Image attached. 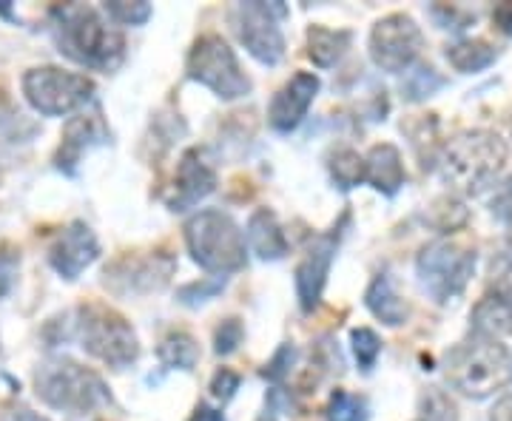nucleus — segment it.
<instances>
[{
  "label": "nucleus",
  "mask_w": 512,
  "mask_h": 421,
  "mask_svg": "<svg viewBox=\"0 0 512 421\" xmlns=\"http://www.w3.org/2000/svg\"><path fill=\"white\" fill-rule=\"evenodd\" d=\"M52 35L63 55L94 72H114L126 57V37L111 26V20L83 3L52 9Z\"/></svg>",
  "instance_id": "obj_1"
},
{
  "label": "nucleus",
  "mask_w": 512,
  "mask_h": 421,
  "mask_svg": "<svg viewBox=\"0 0 512 421\" xmlns=\"http://www.w3.org/2000/svg\"><path fill=\"white\" fill-rule=\"evenodd\" d=\"M507 163V143L495 131H464L441 154V174L458 194H481Z\"/></svg>",
  "instance_id": "obj_2"
},
{
  "label": "nucleus",
  "mask_w": 512,
  "mask_h": 421,
  "mask_svg": "<svg viewBox=\"0 0 512 421\" xmlns=\"http://www.w3.org/2000/svg\"><path fill=\"white\" fill-rule=\"evenodd\" d=\"M447 379L458 393L470 399H490L512 382L510 350L498 339L470 333L447 356Z\"/></svg>",
  "instance_id": "obj_3"
},
{
  "label": "nucleus",
  "mask_w": 512,
  "mask_h": 421,
  "mask_svg": "<svg viewBox=\"0 0 512 421\" xmlns=\"http://www.w3.org/2000/svg\"><path fill=\"white\" fill-rule=\"evenodd\" d=\"M35 393L49 407L69 416H89L94 410L111 404L109 385L94 370L77 365L66 356L46 359L37 367Z\"/></svg>",
  "instance_id": "obj_4"
},
{
  "label": "nucleus",
  "mask_w": 512,
  "mask_h": 421,
  "mask_svg": "<svg viewBox=\"0 0 512 421\" xmlns=\"http://www.w3.org/2000/svg\"><path fill=\"white\" fill-rule=\"evenodd\" d=\"M185 245L191 259L214 276L237 274L248 262L245 234L217 208H205L185 222Z\"/></svg>",
  "instance_id": "obj_5"
},
{
  "label": "nucleus",
  "mask_w": 512,
  "mask_h": 421,
  "mask_svg": "<svg viewBox=\"0 0 512 421\" xmlns=\"http://www.w3.org/2000/svg\"><path fill=\"white\" fill-rule=\"evenodd\" d=\"M74 330H77L80 348L114 370H126L140 359L137 333L128 325L126 316L111 311L109 305L92 302V305L77 308Z\"/></svg>",
  "instance_id": "obj_6"
},
{
  "label": "nucleus",
  "mask_w": 512,
  "mask_h": 421,
  "mask_svg": "<svg viewBox=\"0 0 512 421\" xmlns=\"http://www.w3.org/2000/svg\"><path fill=\"white\" fill-rule=\"evenodd\" d=\"M416 271H419L421 288L439 305H447L450 299L464 293L467 282L476 274V251L450 239H439L421 248Z\"/></svg>",
  "instance_id": "obj_7"
},
{
  "label": "nucleus",
  "mask_w": 512,
  "mask_h": 421,
  "mask_svg": "<svg viewBox=\"0 0 512 421\" xmlns=\"http://www.w3.org/2000/svg\"><path fill=\"white\" fill-rule=\"evenodd\" d=\"M188 77L222 100H239L251 92V77L242 72L234 49L220 35H202L188 52Z\"/></svg>",
  "instance_id": "obj_8"
},
{
  "label": "nucleus",
  "mask_w": 512,
  "mask_h": 421,
  "mask_svg": "<svg viewBox=\"0 0 512 421\" xmlns=\"http://www.w3.org/2000/svg\"><path fill=\"white\" fill-rule=\"evenodd\" d=\"M23 97L43 117H66L83 109L94 94V83L86 74L66 72L57 66H35L20 80Z\"/></svg>",
  "instance_id": "obj_9"
},
{
  "label": "nucleus",
  "mask_w": 512,
  "mask_h": 421,
  "mask_svg": "<svg viewBox=\"0 0 512 421\" xmlns=\"http://www.w3.org/2000/svg\"><path fill=\"white\" fill-rule=\"evenodd\" d=\"M285 15L282 3H237L231 6L228 20L237 32L239 43L265 66H276L285 57V37L279 29V18Z\"/></svg>",
  "instance_id": "obj_10"
},
{
  "label": "nucleus",
  "mask_w": 512,
  "mask_h": 421,
  "mask_svg": "<svg viewBox=\"0 0 512 421\" xmlns=\"http://www.w3.org/2000/svg\"><path fill=\"white\" fill-rule=\"evenodd\" d=\"M424 35L410 15H387L370 32V57L382 72H410L419 60Z\"/></svg>",
  "instance_id": "obj_11"
},
{
  "label": "nucleus",
  "mask_w": 512,
  "mask_h": 421,
  "mask_svg": "<svg viewBox=\"0 0 512 421\" xmlns=\"http://www.w3.org/2000/svg\"><path fill=\"white\" fill-rule=\"evenodd\" d=\"M348 220L350 214L345 211L330 231H325V234H319V237L313 239L308 254L302 257L299 268H296V296H299V305H302L305 313L316 311L319 302H322V293H325V285H328L330 276V265L336 259L339 242L345 237Z\"/></svg>",
  "instance_id": "obj_12"
},
{
  "label": "nucleus",
  "mask_w": 512,
  "mask_h": 421,
  "mask_svg": "<svg viewBox=\"0 0 512 421\" xmlns=\"http://www.w3.org/2000/svg\"><path fill=\"white\" fill-rule=\"evenodd\" d=\"M171 274H174V259L165 254H148V257L128 254L106 268L103 285L120 296H137V293L160 291Z\"/></svg>",
  "instance_id": "obj_13"
},
{
  "label": "nucleus",
  "mask_w": 512,
  "mask_h": 421,
  "mask_svg": "<svg viewBox=\"0 0 512 421\" xmlns=\"http://www.w3.org/2000/svg\"><path fill=\"white\" fill-rule=\"evenodd\" d=\"M473 333L487 339L512 336V262L501 259L493 268V279L487 293L478 299V305L470 313Z\"/></svg>",
  "instance_id": "obj_14"
},
{
  "label": "nucleus",
  "mask_w": 512,
  "mask_h": 421,
  "mask_svg": "<svg viewBox=\"0 0 512 421\" xmlns=\"http://www.w3.org/2000/svg\"><path fill=\"white\" fill-rule=\"evenodd\" d=\"M97 257H100V242L92 228L80 220L66 225L49 245V265L66 282H74L86 268H92Z\"/></svg>",
  "instance_id": "obj_15"
},
{
  "label": "nucleus",
  "mask_w": 512,
  "mask_h": 421,
  "mask_svg": "<svg viewBox=\"0 0 512 421\" xmlns=\"http://www.w3.org/2000/svg\"><path fill=\"white\" fill-rule=\"evenodd\" d=\"M214 188H217L214 168L205 160L200 148H191V151H185L183 160L177 165V177H174L171 191L165 194V205L171 211H188L197 202L205 200L208 194H214Z\"/></svg>",
  "instance_id": "obj_16"
},
{
  "label": "nucleus",
  "mask_w": 512,
  "mask_h": 421,
  "mask_svg": "<svg viewBox=\"0 0 512 421\" xmlns=\"http://www.w3.org/2000/svg\"><path fill=\"white\" fill-rule=\"evenodd\" d=\"M319 77L311 72H296L274 94V100H271V109H268V123H271V129L279 131V134H291L305 117H308V109H311V103L316 100V94H319Z\"/></svg>",
  "instance_id": "obj_17"
},
{
  "label": "nucleus",
  "mask_w": 512,
  "mask_h": 421,
  "mask_svg": "<svg viewBox=\"0 0 512 421\" xmlns=\"http://www.w3.org/2000/svg\"><path fill=\"white\" fill-rule=\"evenodd\" d=\"M109 143V129L103 126L100 114H77L66 123V131H63V143H60V151H57L55 163L60 171L66 174H74V165L83 160L86 151H92L94 146H103Z\"/></svg>",
  "instance_id": "obj_18"
},
{
  "label": "nucleus",
  "mask_w": 512,
  "mask_h": 421,
  "mask_svg": "<svg viewBox=\"0 0 512 421\" xmlns=\"http://www.w3.org/2000/svg\"><path fill=\"white\" fill-rule=\"evenodd\" d=\"M245 239H248V248L265 262L288 257V237H285V231H282V225H279L271 208H256L248 220Z\"/></svg>",
  "instance_id": "obj_19"
},
{
  "label": "nucleus",
  "mask_w": 512,
  "mask_h": 421,
  "mask_svg": "<svg viewBox=\"0 0 512 421\" xmlns=\"http://www.w3.org/2000/svg\"><path fill=\"white\" fill-rule=\"evenodd\" d=\"M365 183L373 185L384 197L399 194V188L404 185V163L399 148L390 146V143H379L367 151Z\"/></svg>",
  "instance_id": "obj_20"
},
{
  "label": "nucleus",
  "mask_w": 512,
  "mask_h": 421,
  "mask_svg": "<svg viewBox=\"0 0 512 421\" xmlns=\"http://www.w3.org/2000/svg\"><path fill=\"white\" fill-rule=\"evenodd\" d=\"M365 305L376 319H382L384 325H390V328H399L410 316V305L404 302L402 293L396 291V285H393L387 271L370 282V288L365 293Z\"/></svg>",
  "instance_id": "obj_21"
},
{
  "label": "nucleus",
  "mask_w": 512,
  "mask_h": 421,
  "mask_svg": "<svg viewBox=\"0 0 512 421\" xmlns=\"http://www.w3.org/2000/svg\"><path fill=\"white\" fill-rule=\"evenodd\" d=\"M350 40H353V35H350L348 29L311 26V32H308V57L313 60V66L330 69L348 52Z\"/></svg>",
  "instance_id": "obj_22"
},
{
  "label": "nucleus",
  "mask_w": 512,
  "mask_h": 421,
  "mask_svg": "<svg viewBox=\"0 0 512 421\" xmlns=\"http://www.w3.org/2000/svg\"><path fill=\"white\" fill-rule=\"evenodd\" d=\"M157 359L165 370H194V365L200 362V345L191 333L171 330L157 348Z\"/></svg>",
  "instance_id": "obj_23"
},
{
  "label": "nucleus",
  "mask_w": 512,
  "mask_h": 421,
  "mask_svg": "<svg viewBox=\"0 0 512 421\" xmlns=\"http://www.w3.org/2000/svg\"><path fill=\"white\" fill-rule=\"evenodd\" d=\"M495 57H498V52L487 40H458V43H453L447 49L450 66L461 74L484 72L487 66H493Z\"/></svg>",
  "instance_id": "obj_24"
},
{
  "label": "nucleus",
  "mask_w": 512,
  "mask_h": 421,
  "mask_svg": "<svg viewBox=\"0 0 512 421\" xmlns=\"http://www.w3.org/2000/svg\"><path fill=\"white\" fill-rule=\"evenodd\" d=\"M330 174L342 191H348L353 185L365 183V157H359L353 148H339L330 157Z\"/></svg>",
  "instance_id": "obj_25"
},
{
  "label": "nucleus",
  "mask_w": 512,
  "mask_h": 421,
  "mask_svg": "<svg viewBox=\"0 0 512 421\" xmlns=\"http://www.w3.org/2000/svg\"><path fill=\"white\" fill-rule=\"evenodd\" d=\"M447 80L441 77L433 66H416V69H410V72H404V83H402V92L407 100H413V103H419V100H427V97H433V94L439 92L441 86H444Z\"/></svg>",
  "instance_id": "obj_26"
},
{
  "label": "nucleus",
  "mask_w": 512,
  "mask_h": 421,
  "mask_svg": "<svg viewBox=\"0 0 512 421\" xmlns=\"http://www.w3.org/2000/svg\"><path fill=\"white\" fill-rule=\"evenodd\" d=\"M325 419L328 421H367L370 410H367L365 396H356L348 390H333L328 407H325Z\"/></svg>",
  "instance_id": "obj_27"
},
{
  "label": "nucleus",
  "mask_w": 512,
  "mask_h": 421,
  "mask_svg": "<svg viewBox=\"0 0 512 421\" xmlns=\"http://www.w3.org/2000/svg\"><path fill=\"white\" fill-rule=\"evenodd\" d=\"M350 345H353V356L362 370H373L379 353H382V339L376 336V330L370 328H356L350 333Z\"/></svg>",
  "instance_id": "obj_28"
},
{
  "label": "nucleus",
  "mask_w": 512,
  "mask_h": 421,
  "mask_svg": "<svg viewBox=\"0 0 512 421\" xmlns=\"http://www.w3.org/2000/svg\"><path fill=\"white\" fill-rule=\"evenodd\" d=\"M103 12L109 15L111 23H120V26H143L151 18V6L148 3H126V0H111L103 6Z\"/></svg>",
  "instance_id": "obj_29"
},
{
  "label": "nucleus",
  "mask_w": 512,
  "mask_h": 421,
  "mask_svg": "<svg viewBox=\"0 0 512 421\" xmlns=\"http://www.w3.org/2000/svg\"><path fill=\"white\" fill-rule=\"evenodd\" d=\"M222 288H225V276H205L200 282L183 285V288L177 291V299H180L183 305H188V308H197L202 302L214 299Z\"/></svg>",
  "instance_id": "obj_30"
},
{
  "label": "nucleus",
  "mask_w": 512,
  "mask_h": 421,
  "mask_svg": "<svg viewBox=\"0 0 512 421\" xmlns=\"http://www.w3.org/2000/svg\"><path fill=\"white\" fill-rule=\"evenodd\" d=\"M242 339H245V328H242L239 319H225V322H220V328L214 333V350H217V356H231L242 345Z\"/></svg>",
  "instance_id": "obj_31"
},
{
  "label": "nucleus",
  "mask_w": 512,
  "mask_h": 421,
  "mask_svg": "<svg viewBox=\"0 0 512 421\" xmlns=\"http://www.w3.org/2000/svg\"><path fill=\"white\" fill-rule=\"evenodd\" d=\"M421 410H424V421H456V404L444 393H439L436 387L424 396Z\"/></svg>",
  "instance_id": "obj_32"
},
{
  "label": "nucleus",
  "mask_w": 512,
  "mask_h": 421,
  "mask_svg": "<svg viewBox=\"0 0 512 421\" xmlns=\"http://www.w3.org/2000/svg\"><path fill=\"white\" fill-rule=\"evenodd\" d=\"M239 373H234L231 367H220L217 373H214V379H211V393H214V399H220V402H231L234 399V393L239 390Z\"/></svg>",
  "instance_id": "obj_33"
},
{
  "label": "nucleus",
  "mask_w": 512,
  "mask_h": 421,
  "mask_svg": "<svg viewBox=\"0 0 512 421\" xmlns=\"http://www.w3.org/2000/svg\"><path fill=\"white\" fill-rule=\"evenodd\" d=\"M293 359H296V348H293V345H282V348L274 353V359L265 365V379H271V382H282V379L291 373Z\"/></svg>",
  "instance_id": "obj_34"
},
{
  "label": "nucleus",
  "mask_w": 512,
  "mask_h": 421,
  "mask_svg": "<svg viewBox=\"0 0 512 421\" xmlns=\"http://www.w3.org/2000/svg\"><path fill=\"white\" fill-rule=\"evenodd\" d=\"M20 271V254L18 251H0V299L9 296L15 288V279Z\"/></svg>",
  "instance_id": "obj_35"
},
{
  "label": "nucleus",
  "mask_w": 512,
  "mask_h": 421,
  "mask_svg": "<svg viewBox=\"0 0 512 421\" xmlns=\"http://www.w3.org/2000/svg\"><path fill=\"white\" fill-rule=\"evenodd\" d=\"M493 214L512 228V180L498 191V197L493 200Z\"/></svg>",
  "instance_id": "obj_36"
},
{
  "label": "nucleus",
  "mask_w": 512,
  "mask_h": 421,
  "mask_svg": "<svg viewBox=\"0 0 512 421\" xmlns=\"http://www.w3.org/2000/svg\"><path fill=\"white\" fill-rule=\"evenodd\" d=\"M493 20H495V26H498L504 35L512 37V3H501V6H495Z\"/></svg>",
  "instance_id": "obj_37"
},
{
  "label": "nucleus",
  "mask_w": 512,
  "mask_h": 421,
  "mask_svg": "<svg viewBox=\"0 0 512 421\" xmlns=\"http://www.w3.org/2000/svg\"><path fill=\"white\" fill-rule=\"evenodd\" d=\"M490 421H512V393L495 404L493 413H490Z\"/></svg>",
  "instance_id": "obj_38"
},
{
  "label": "nucleus",
  "mask_w": 512,
  "mask_h": 421,
  "mask_svg": "<svg viewBox=\"0 0 512 421\" xmlns=\"http://www.w3.org/2000/svg\"><path fill=\"white\" fill-rule=\"evenodd\" d=\"M188 421H225L220 410H214V407H208V404H200L194 413H191V419Z\"/></svg>",
  "instance_id": "obj_39"
},
{
  "label": "nucleus",
  "mask_w": 512,
  "mask_h": 421,
  "mask_svg": "<svg viewBox=\"0 0 512 421\" xmlns=\"http://www.w3.org/2000/svg\"><path fill=\"white\" fill-rule=\"evenodd\" d=\"M256 421H276V419H274V416H271V413H265V416H259V419H256Z\"/></svg>",
  "instance_id": "obj_40"
},
{
  "label": "nucleus",
  "mask_w": 512,
  "mask_h": 421,
  "mask_svg": "<svg viewBox=\"0 0 512 421\" xmlns=\"http://www.w3.org/2000/svg\"><path fill=\"white\" fill-rule=\"evenodd\" d=\"M421 421H424V419H421Z\"/></svg>",
  "instance_id": "obj_41"
}]
</instances>
